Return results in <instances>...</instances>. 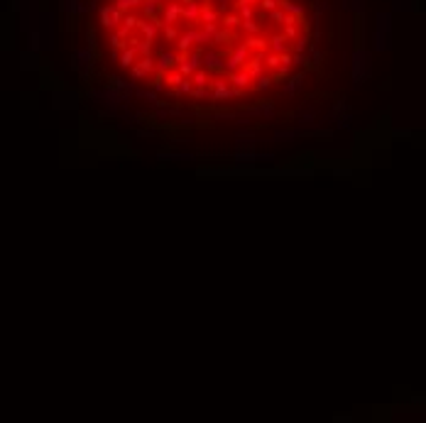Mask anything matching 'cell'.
Returning <instances> with one entry per match:
<instances>
[{
    "label": "cell",
    "mask_w": 426,
    "mask_h": 423,
    "mask_svg": "<svg viewBox=\"0 0 426 423\" xmlns=\"http://www.w3.org/2000/svg\"><path fill=\"white\" fill-rule=\"evenodd\" d=\"M98 29L128 78L233 100L287 81L306 59L314 22L304 0H103Z\"/></svg>",
    "instance_id": "cell-1"
}]
</instances>
